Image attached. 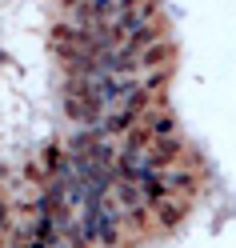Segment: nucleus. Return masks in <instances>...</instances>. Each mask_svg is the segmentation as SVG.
Returning a JSON list of instances; mask_svg holds the SVG:
<instances>
[{
  "label": "nucleus",
  "instance_id": "obj_2",
  "mask_svg": "<svg viewBox=\"0 0 236 248\" xmlns=\"http://www.w3.org/2000/svg\"><path fill=\"white\" fill-rule=\"evenodd\" d=\"M152 212H160V224H164V228H172V224H176L180 216H184V200H176V196L168 192L164 200H156V208H152Z\"/></svg>",
  "mask_w": 236,
  "mask_h": 248
},
{
  "label": "nucleus",
  "instance_id": "obj_1",
  "mask_svg": "<svg viewBox=\"0 0 236 248\" xmlns=\"http://www.w3.org/2000/svg\"><path fill=\"white\" fill-rule=\"evenodd\" d=\"M140 124H144V132L152 136V140H168V136H176V120H172V112H164V108H148Z\"/></svg>",
  "mask_w": 236,
  "mask_h": 248
}]
</instances>
